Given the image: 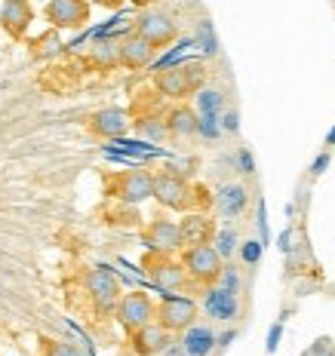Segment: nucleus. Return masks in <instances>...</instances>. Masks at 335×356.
<instances>
[{
    "label": "nucleus",
    "mask_w": 335,
    "mask_h": 356,
    "mask_svg": "<svg viewBox=\"0 0 335 356\" xmlns=\"http://www.w3.org/2000/svg\"><path fill=\"white\" fill-rule=\"evenodd\" d=\"M89 126H93L95 136L108 138V142H117V138H126L132 126V117L126 114L123 108H102L89 117Z\"/></svg>",
    "instance_id": "1a4fd4ad"
},
{
    "label": "nucleus",
    "mask_w": 335,
    "mask_h": 356,
    "mask_svg": "<svg viewBox=\"0 0 335 356\" xmlns=\"http://www.w3.org/2000/svg\"><path fill=\"white\" fill-rule=\"evenodd\" d=\"M197 123H200V114L191 108H176L173 114L166 117V129L173 138H194L197 136Z\"/></svg>",
    "instance_id": "aec40b11"
},
{
    "label": "nucleus",
    "mask_w": 335,
    "mask_h": 356,
    "mask_svg": "<svg viewBox=\"0 0 335 356\" xmlns=\"http://www.w3.org/2000/svg\"><path fill=\"white\" fill-rule=\"evenodd\" d=\"M154 197V175L148 169H136L120 178V200L123 203H141V200Z\"/></svg>",
    "instance_id": "f3484780"
},
{
    "label": "nucleus",
    "mask_w": 335,
    "mask_h": 356,
    "mask_svg": "<svg viewBox=\"0 0 335 356\" xmlns=\"http://www.w3.org/2000/svg\"><path fill=\"white\" fill-rule=\"evenodd\" d=\"M194 194H200V191L191 188L182 175H176V172L154 175V200H157L160 206H166V209L188 212L191 206H194Z\"/></svg>",
    "instance_id": "20e7f679"
},
{
    "label": "nucleus",
    "mask_w": 335,
    "mask_h": 356,
    "mask_svg": "<svg viewBox=\"0 0 335 356\" xmlns=\"http://www.w3.org/2000/svg\"><path fill=\"white\" fill-rule=\"evenodd\" d=\"M329 160H332V154H329V151L320 154V157L314 160V166H311V175H323V172H326V166H329Z\"/></svg>",
    "instance_id": "7c9ffc66"
},
{
    "label": "nucleus",
    "mask_w": 335,
    "mask_h": 356,
    "mask_svg": "<svg viewBox=\"0 0 335 356\" xmlns=\"http://www.w3.org/2000/svg\"><path fill=\"white\" fill-rule=\"evenodd\" d=\"M197 136L206 138V142H215V138L221 136V117H200Z\"/></svg>",
    "instance_id": "393cba45"
},
{
    "label": "nucleus",
    "mask_w": 335,
    "mask_h": 356,
    "mask_svg": "<svg viewBox=\"0 0 335 356\" xmlns=\"http://www.w3.org/2000/svg\"><path fill=\"white\" fill-rule=\"evenodd\" d=\"M237 163H240V172H247V175L256 172V160H252L249 147H240V154H237Z\"/></svg>",
    "instance_id": "c85d7f7f"
},
{
    "label": "nucleus",
    "mask_w": 335,
    "mask_h": 356,
    "mask_svg": "<svg viewBox=\"0 0 335 356\" xmlns=\"http://www.w3.org/2000/svg\"><path fill=\"white\" fill-rule=\"evenodd\" d=\"M203 310L212 316V320H221V323H234L240 316V295H231L225 289L212 286L203 298Z\"/></svg>",
    "instance_id": "4468645a"
},
{
    "label": "nucleus",
    "mask_w": 335,
    "mask_h": 356,
    "mask_svg": "<svg viewBox=\"0 0 335 356\" xmlns=\"http://www.w3.org/2000/svg\"><path fill=\"white\" fill-rule=\"evenodd\" d=\"M182 344H185V353L188 356H210L215 347H219V335H215L206 323H194L182 335Z\"/></svg>",
    "instance_id": "6ab92c4d"
},
{
    "label": "nucleus",
    "mask_w": 335,
    "mask_h": 356,
    "mask_svg": "<svg viewBox=\"0 0 335 356\" xmlns=\"http://www.w3.org/2000/svg\"><path fill=\"white\" fill-rule=\"evenodd\" d=\"M197 111H200V117H221L225 114V92L203 86L197 92Z\"/></svg>",
    "instance_id": "412c9836"
},
{
    "label": "nucleus",
    "mask_w": 335,
    "mask_h": 356,
    "mask_svg": "<svg viewBox=\"0 0 335 356\" xmlns=\"http://www.w3.org/2000/svg\"><path fill=\"white\" fill-rule=\"evenodd\" d=\"M173 341L176 338L169 335L163 325L151 323V325H145V329H139L136 335H132V350H136L139 356H163Z\"/></svg>",
    "instance_id": "ddd939ff"
},
{
    "label": "nucleus",
    "mask_w": 335,
    "mask_h": 356,
    "mask_svg": "<svg viewBox=\"0 0 335 356\" xmlns=\"http://www.w3.org/2000/svg\"><path fill=\"white\" fill-rule=\"evenodd\" d=\"M139 132H141L145 138H151V142H163V138L169 136L166 123H160V120H141V123H139Z\"/></svg>",
    "instance_id": "a878e982"
},
{
    "label": "nucleus",
    "mask_w": 335,
    "mask_h": 356,
    "mask_svg": "<svg viewBox=\"0 0 335 356\" xmlns=\"http://www.w3.org/2000/svg\"><path fill=\"white\" fill-rule=\"evenodd\" d=\"M262 249H265L262 240H243V243H240V258H243V264L256 267L258 261H262Z\"/></svg>",
    "instance_id": "b1692460"
},
{
    "label": "nucleus",
    "mask_w": 335,
    "mask_h": 356,
    "mask_svg": "<svg viewBox=\"0 0 335 356\" xmlns=\"http://www.w3.org/2000/svg\"><path fill=\"white\" fill-rule=\"evenodd\" d=\"M197 301L188 298V295H166L157 304V325L169 332V335H185L191 325L197 323Z\"/></svg>",
    "instance_id": "f03ea898"
},
{
    "label": "nucleus",
    "mask_w": 335,
    "mask_h": 356,
    "mask_svg": "<svg viewBox=\"0 0 335 356\" xmlns=\"http://www.w3.org/2000/svg\"><path fill=\"white\" fill-rule=\"evenodd\" d=\"M194 43L200 47V53L210 56V58H212L215 53H219V40H215V28H212V22H200Z\"/></svg>",
    "instance_id": "5701e85b"
},
{
    "label": "nucleus",
    "mask_w": 335,
    "mask_h": 356,
    "mask_svg": "<svg viewBox=\"0 0 335 356\" xmlns=\"http://www.w3.org/2000/svg\"><path fill=\"white\" fill-rule=\"evenodd\" d=\"M154 53H157V49H154L145 37L130 34L120 43V65H123V68H132V71H136V68H148V65H154Z\"/></svg>",
    "instance_id": "dca6fc26"
},
{
    "label": "nucleus",
    "mask_w": 335,
    "mask_h": 356,
    "mask_svg": "<svg viewBox=\"0 0 335 356\" xmlns=\"http://www.w3.org/2000/svg\"><path fill=\"white\" fill-rule=\"evenodd\" d=\"M145 246L151 252H157V255H173L185 246L182 243V231H178L176 221L169 218H154L151 227L145 231Z\"/></svg>",
    "instance_id": "6e6552de"
},
{
    "label": "nucleus",
    "mask_w": 335,
    "mask_h": 356,
    "mask_svg": "<svg viewBox=\"0 0 335 356\" xmlns=\"http://www.w3.org/2000/svg\"><path fill=\"white\" fill-rule=\"evenodd\" d=\"M86 292L93 295V301L99 304V307H117L120 304V283H117V277L111 273V267H93V270L86 273Z\"/></svg>",
    "instance_id": "0eeeda50"
},
{
    "label": "nucleus",
    "mask_w": 335,
    "mask_h": 356,
    "mask_svg": "<svg viewBox=\"0 0 335 356\" xmlns=\"http://www.w3.org/2000/svg\"><path fill=\"white\" fill-rule=\"evenodd\" d=\"M31 19H34V10H31V3H25V0H6L3 10H0V25H3L13 37L25 34V28L31 25Z\"/></svg>",
    "instance_id": "a211bd4d"
},
{
    "label": "nucleus",
    "mask_w": 335,
    "mask_h": 356,
    "mask_svg": "<svg viewBox=\"0 0 335 356\" xmlns=\"http://www.w3.org/2000/svg\"><path fill=\"white\" fill-rule=\"evenodd\" d=\"M280 335H283V323H274V325H271V332H267V353L277 350Z\"/></svg>",
    "instance_id": "c756f323"
},
{
    "label": "nucleus",
    "mask_w": 335,
    "mask_h": 356,
    "mask_svg": "<svg viewBox=\"0 0 335 356\" xmlns=\"http://www.w3.org/2000/svg\"><path fill=\"white\" fill-rule=\"evenodd\" d=\"M47 356H77V353H74L68 344H59V341H56V344L47 347Z\"/></svg>",
    "instance_id": "2f4dec72"
},
{
    "label": "nucleus",
    "mask_w": 335,
    "mask_h": 356,
    "mask_svg": "<svg viewBox=\"0 0 335 356\" xmlns=\"http://www.w3.org/2000/svg\"><path fill=\"white\" fill-rule=\"evenodd\" d=\"M237 338V332L234 329H231V332H225V335H219V350H225V347L231 344V341H234Z\"/></svg>",
    "instance_id": "f704fd0d"
},
{
    "label": "nucleus",
    "mask_w": 335,
    "mask_h": 356,
    "mask_svg": "<svg viewBox=\"0 0 335 356\" xmlns=\"http://www.w3.org/2000/svg\"><path fill=\"white\" fill-rule=\"evenodd\" d=\"M326 147H335V129L329 132V136H326Z\"/></svg>",
    "instance_id": "c9c22d12"
},
{
    "label": "nucleus",
    "mask_w": 335,
    "mask_h": 356,
    "mask_svg": "<svg viewBox=\"0 0 335 356\" xmlns=\"http://www.w3.org/2000/svg\"><path fill=\"white\" fill-rule=\"evenodd\" d=\"M221 132H231V136H237V132H240V114H237L234 108L221 114Z\"/></svg>",
    "instance_id": "cd10ccee"
},
{
    "label": "nucleus",
    "mask_w": 335,
    "mask_h": 356,
    "mask_svg": "<svg viewBox=\"0 0 335 356\" xmlns=\"http://www.w3.org/2000/svg\"><path fill=\"white\" fill-rule=\"evenodd\" d=\"M182 267L185 273H188L194 283L200 286H212L219 283L221 270H225V264H221V255L215 252V246H194V249H185L182 252Z\"/></svg>",
    "instance_id": "7ed1b4c3"
},
{
    "label": "nucleus",
    "mask_w": 335,
    "mask_h": 356,
    "mask_svg": "<svg viewBox=\"0 0 335 356\" xmlns=\"http://www.w3.org/2000/svg\"><path fill=\"white\" fill-rule=\"evenodd\" d=\"M163 356H188V353H185V344H182V338H176L173 344L166 347V353H163Z\"/></svg>",
    "instance_id": "473e14b6"
},
{
    "label": "nucleus",
    "mask_w": 335,
    "mask_h": 356,
    "mask_svg": "<svg viewBox=\"0 0 335 356\" xmlns=\"http://www.w3.org/2000/svg\"><path fill=\"white\" fill-rule=\"evenodd\" d=\"M212 246H215V252L221 255V261H225V258H231L237 249H240V243H237V231H234V227H221V231H215Z\"/></svg>",
    "instance_id": "4be33fe9"
},
{
    "label": "nucleus",
    "mask_w": 335,
    "mask_h": 356,
    "mask_svg": "<svg viewBox=\"0 0 335 356\" xmlns=\"http://www.w3.org/2000/svg\"><path fill=\"white\" fill-rule=\"evenodd\" d=\"M206 80V68L203 62H188V65H176L169 71H160L154 77V86H157L160 95L166 99H185L191 92H200Z\"/></svg>",
    "instance_id": "f257e3e1"
},
{
    "label": "nucleus",
    "mask_w": 335,
    "mask_h": 356,
    "mask_svg": "<svg viewBox=\"0 0 335 356\" xmlns=\"http://www.w3.org/2000/svg\"><path fill=\"white\" fill-rule=\"evenodd\" d=\"M43 16L56 28H80L89 19V3L84 0H49Z\"/></svg>",
    "instance_id": "9d476101"
},
{
    "label": "nucleus",
    "mask_w": 335,
    "mask_h": 356,
    "mask_svg": "<svg viewBox=\"0 0 335 356\" xmlns=\"http://www.w3.org/2000/svg\"><path fill=\"white\" fill-rule=\"evenodd\" d=\"M136 34L145 37L154 49H160L178 37V25L160 10H141L139 19H136Z\"/></svg>",
    "instance_id": "423d86ee"
},
{
    "label": "nucleus",
    "mask_w": 335,
    "mask_h": 356,
    "mask_svg": "<svg viewBox=\"0 0 335 356\" xmlns=\"http://www.w3.org/2000/svg\"><path fill=\"white\" fill-rule=\"evenodd\" d=\"M219 289H225L231 295H240V273H237L234 264H225V270L219 277Z\"/></svg>",
    "instance_id": "bb28decb"
},
{
    "label": "nucleus",
    "mask_w": 335,
    "mask_h": 356,
    "mask_svg": "<svg viewBox=\"0 0 335 356\" xmlns=\"http://www.w3.org/2000/svg\"><path fill=\"white\" fill-rule=\"evenodd\" d=\"M178 231H182L185 249L210 246V243L215 240V227H212V221L206 218L203 212H188L182 221H178Z\"/></svg>",
    "instance_id": "f8f14e48"
},
{
    "label": "nucleus",
    "mask_w": 335,
    "mask_h": 356,
    "mask_svg": "<svg viewBox=\"0 0 335 356\" xmlns=\"http://www.w3.org/2000/svg\"><path fill=\"white\" fill-rule=\"evenodd\" d=\"M114 316L130 335H136L139 329H145V325H151L157 320V307H154L145 292H130V295H123L120 304L114 307Z\"/></svg>",
    "instance_id": "39448f33"
},
{
    "label": "nucleus",
    "mask_w": 335,
    "mask_h": 356,
    "mask_svg": "<svg viewBox=\"0 0 335 356\" xmlns=\"http://www.w3.org/2000/svg\"><path fill=\"white\" fill-rule=\"evenodd\" d=\"M145 267L151 270L154 286L163 289V292H176V289H182L185 286V277H188L182 264L169 261V255H157V258L148 255L145 258Z\"/></svg>",
    "instance_id": "9b49d317"
},
{
    "label": "nucleus",
    "mask_w": 335,
    "mask_h": 356,
    "mask_svg": "<svg viewBox=\"0 0 335 356\" xmlns=\"http://www.w3.org/2000/svg\"><path fill=\"white\" fill-rule=\"evenodd\" d=\"M258 227H262V243L267 240V218H265V203H258Z\"/></svg>",
    "instance_id": "72a5a7b5"
},
{
    "label": "nucleus",
    "mask_w": 335,
    "mask_h": 356,
    "mask_svg": "<svg viewBox=\"0 0 335 356\" xmlns=\"http://www.w3.org/2000/svg\"><path fill=\"white\" fill-rule=\"evenodd\" d=\"M249 206V191L243 184L231 181V184H221L219 194H215V209H219L221 218H240Z\"/></svg>",
    "instance_id": "2eb2a0df"
}]
</instances>
